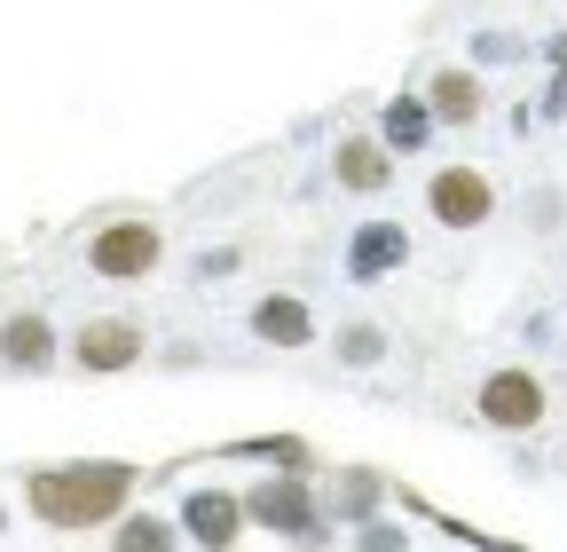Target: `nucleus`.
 <instances>
[{
	"instance_id": "f257e3e1",
	"label": "nucleus",
	"mask_w": 567,
	"mask_h": 552,
	"mask_svg": "<svg viewBox=\"0 0 567 552\" xmlns=\"http://www.w3.org/2000/svg\"><path fill=\"white\" fill-rule=\"evenodd\" d=\"M134 481H142V473H134L126 458H71V466H40V473L24 481V505H32L40 529L80 536V529H103V521L126 513Z\"/></svg>"
},
{
	"instance_id": "f03ea898",
	"label": "nucleus",
	"mask_w": 567,
	"mask_h": 552,
	"mask_svg": "<svg viewBox=\"0 0 567 552\" xmlns=\"http://www.w3.org/2000/svg\"><path fill=\"white\" fill-rule=\"evenodd\" d=\"M158 260H166V237H158V222H142V214H118V222H103L87 237V268L111 276V285H142Z\"/></svg>"
},
{
	"instance_id": "7ed1b4c3",
	"label": "nucleus",
	"mask_w": 567,
	"mask_h": 552,
	"mask_svg": "<svg viewBox=\"0 0 567 552\" xmlns=\"http://www.w3.org/2000/svg\"><path fill=\"white\" fill-rule=\"evenodd\" d=\"M473 410H481V427H496V435H536L551 395H544L536 371H488L481 395H473Z\"/></svg>"
},
{
	"instance_id": "20e7f679",
	"label": "nucleus",
	"mask_w": 567,
	"mask_h": 552,
	"mask_svg": "<svg viewBox=\"0 0 567 552\" xmlns=\"http://www.w3.org/2000/svg\"><path fill=\"white\" fill-rule=\"evenodd\" d=\"M245 521L252 529H268V536H300V544H323L331 529H323V513H316V498H308V481H260V490L245 498Z\"/></svg>"
},
{
	"instance_id": "39448f33",
	"label": "nucleus",
	"mask_w": 567,
	"mask_h": 552,
	"mask_svg": "<svg viewBox=\"0 0 567 552\" xmlns=\"http://www.w3.org/2000/svg\"><path fill=\"white\" fill-rule=\"evenodd\" d=\"M71 364H80L87 379H111V371H134L142 364V324L134 316H95L71 331Z\"/></svg>"
},
{
	"instance_id": "423d86ee",
	"label": "nucleus",
	"mask_w": 567,
	"mask_h": 552,
	"mask_svg": "<svg viewBox=\"0 0 567 552\" xmlns=\"http://www.w3.org/2000/svg\"><path fill=\"white\" fill-rule=\"evenodd\" d=\"M425 205H434L442 229H481L496 214V182L481 166H442L434 182H425Z\"/></svg>"
},
{
	"instance_id": "0eeeda50",
	"label": "nucleus",
	"mask_w": 567,
	"mask_h": 552,
	"mask_svg": "<svg viewBox=\"0 0 567 552\" xmlns=\"http://www.w3.org/2000/svg\"><path fill=\"white\" fill-rule=\"evenodd\" d=\"M252 521H245V498H229V490H189L182 498V536L189 544H213V552H221V544H237Z\"/></svg>"
},
{
	"instance_id": "6e6552de",
	"label": "nucleus",
	"mask_w": 567,
	"mask_h": 552,
	"mask_svg": "<svg viewBox=\"0 0 567 552\" xmlns=\"http://www.w3.org/2000/svg\"><path fill=\"white\" fill-rule=\"evenodd\" d=\"M331 174H339V190H354V197H379V190L394 182V151L379 143V134H347V143L331 151Z\"/></svg>"
},
{
	"instance_id": "1a4fd4ad",
	"label": "nucleus",
	"mask_w": 567,
	"mask_h": 552,
	"mask_svg": "<svg viewBox=\"0 0 567 552\" xmlns=\"http://www.w3.org/2000/svg\"><path fill=\"white\" fill-rule=\"evenodd\" d=\"M0 364L9 371H55V324L48 316H9L0 324Z\"/></svg>"
},
{
	"instance_id": "9d476101",
	"label": "nucleus",
	"mask_w": 567,
	"mask_h": 552,
	"mask_svg": "<svg viewBox=\"0 0 567 552\" xmlns=\"http://www.w3.org/2000/svg\"><path fill=\"white\" fill-rule=\"evenodd\" d=\"M252 331L268 339V348H308V339H316V316H308V300H292V293H268V300L252 308Z\"/></svg>"
},
{
	"instance_id": "9b49d317",
	"label": "nucleus",
	"mask_w": 567,
	"mask_h": 552,
	"mask_svg": "<svg viewBox=\"0 0 567 552\" xmlns=\"http://www.w3.org/2000/svg\"><path fill=\"white\" fill-rule=\"evenodd\" d=\"M394 260H410V237H402L394 222H371L363 237L347 245V276H386Z\"/></svg>"
},
{
	"instance_id": "f8f14e48",
	"label": "nucleus",
	"mask_w": 567,
	"mask_h": 552,
	"mask_svg": "<svg viewBox=\"0 0 567 552\" xmlns=\"http://www.w3.org/2000/svg\"><path fill=\"white\" fill-rule=\"evenodd\" d=\"M425 134H434L425 95H394V103L379 111V143H386V151H425Z\"/></svg>"
},
{
	"instance_id": "ddd939ff",
	"label": "nucleus",
	"mask_w": 567,
	"mask_h": 552,
	"mask_svg": "<svg viewBox=\"0 0 567 552\" xmlns=\"http://www.w3.org/2000/svg\"><path fill=\"white\" fill-rule=\"evenodd\" d=\"M425 111H434V126L481 119V80H473V72H434V95H425Z\"/></svg>"
},
{
	"instance_id": "4468645a",
	"label": "nucleus",
	"mask_w": 567,
	"mask_h": 552,
	"mask_svg": "<svg viewBox=\"0 0 567 552\" xmlns=\"http://www.w3.org/2000/svg\"><path fill=\"white\" fill-rule=\"evenodd\" d=\"M111 544H118V552H166V544H182V521L134 513V521H118V529H111Z\"/></svg>"
},
{
	"instance_id": "2eb2a0df",
	"label": "nucleus",
	"mask_w": 567,
	"mask_h": 552,
	"mask_svg": "<svg viewBox=\"0 0 567 552\" xmlns=\"http://www.w3.org/2000/svg\"><path fill=\"white\" fill-rule=\"evenodd\" d=\"M0 529H9V521H0Z\"/></svg>"
}]
</instances>
